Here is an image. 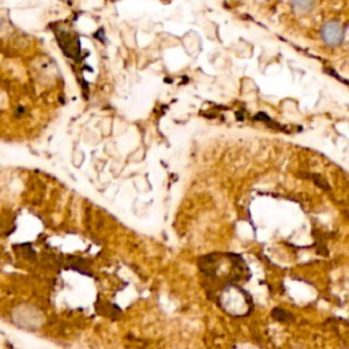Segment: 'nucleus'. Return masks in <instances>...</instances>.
I'll return each instance as SVG.
<instances>
[{
	"instance_id": "obj_1",
	"label": "nucleus",
	"mask_w": 349,
	"mask_h": 349,
	"mask_svg": "<svg viewBox=\"0 0 349 349\" xmlns=\"http://www.w3.org/2000/svg\"><path fill=\"white\" fill-rule=\"evenodd\" d=\"M321 36H322V40L327 45H340L345 36L344 27L340 22L331 21V22H327L323 25L322 30H321Z\"/></svg>"
},
{
	"instance_id": "obj_2",
	"label": "nucleus",
	"mask_w": 349,
	"mask_h": 349,
	"mask_svg": "<svg viewBox=\"0 0 349 349\" xmlns=\"http://www.w3.org/2000/svg\"><path fill=\"white\" fill-rule=\"evenodd\" d=\"M315 5V0H292V6L296 13L304 14L310 13V10L313 9Z\"/></svg>"
},
{
	"instance_id": "obj_3",
	"label": "nucleus",
	"mask_w": 349,
	"mask_h": 349,
	"mask_svg": "<svg viewBox=\"0 0 349 349\" xmlns=\"http://www.w3.org/2000/svg\"><path fill=\"white\" fill-rule=\"evenodd\" d=\"M272 317L274 319H277L278 322H291V321H293V315L288 313L287 310L282 309H274L272 311Z\"/></svg>"
}]
</instances>
